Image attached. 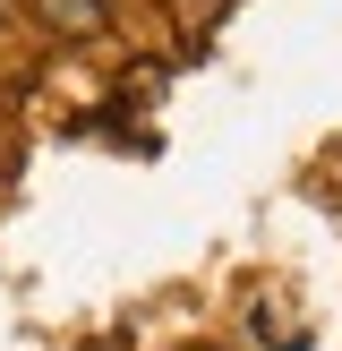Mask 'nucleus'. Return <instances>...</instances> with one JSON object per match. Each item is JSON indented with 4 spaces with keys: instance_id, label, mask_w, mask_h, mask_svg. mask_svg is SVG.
<instances>
[{
    "instance_id": "1",
    "label": "nucleus",
    "mask_w": 342,
    "mask_h": 351,
    "mask_svg": "<svg viewBox=\"0 0 342 351\" xmlns=\"http://www.w3.org/2000/svg\"><path fill=\"white\" fill-rule=\"evenodd\" d=\"M43 9V26H60V34H103L111 26V0H34Z\"/></svg>"
}]
</instances>
